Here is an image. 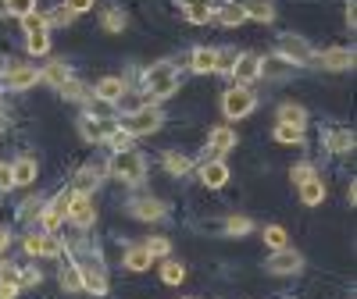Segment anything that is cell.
Instances as JSON below:
<instances>
[{
    "label": "cell",
    "mask_w": 357,
    "mask_h": 299,
    "mask_svg": "<svg viewBox=\"0 0 357 299\" xmlns=\"http://www.w3.org/2000/svg\"><path fill=\"white\" fill-rule=\"evenodd\" d=\"M143 89H146V97H151V100L172 97L175 89H178V72H175V65H172V61L151 65V68L143 72Z\"/></svg>",
    "instance_id": "1"
},
{
    "label": "cell",
    "mask_w": 357,
    "mask_h": 299,
    "mask_svg": "<svg viewBox=\"0 0 357 299\" xmlns=\"http://www.w3.org/2000/svg\"><path fill=\"white\" fill-rule=\"evenodd\" d=\"M107 171L118 178V182H143L146 175V157L139 154V150H118V154L111 157Z\"/></svg>",
    "instance_id": "2"
},
{
    "label": "cell",
    "mask_w": 357,
    "mask_h": 299,
    "mask_svg": "<svg viewBox=\"0 0 357 299\" xmlns=\"http://www.w3.org/2000/svg\"><path fill=\"white\" fill-rule=\"evenodd\" d=\"M161 118H165V114H161L158 107H136L132 114L122 118V125H118V129L129 132V136H151V132L161 129Z\"/></svg>",
    "instance_id": "3"
},
{
    "label": "cell",
    "mask_w": 357,
    "mask_h": 299,
    "mask_svg": "<svg viewBox=\"0 0 357 299\" xmlns=\"http://www.w3.org/2000/svg\"><path fill=\"white\" fill-rule=\"evenodd\" d=\"M254 107H257V97H254V89L250 86H232V89H225V97H222V111H225V118H247V114H254Z\"/></svg>",
    "instance_id": "4"
},
{
    "label": "cell",
    "mask_w": 357,
    "mask_h": 299,
    "mask_svg": "<svg viewBox=\"0 0 357 299\" xmlns=\"http://www.w3.org/2000/svg\"><path fill=\"white\" fill-rule=\"evenodd\" d=\"M68 221L75 228H89L97 221V207L89 193H68Z\"/></svg>",
    "instance_id": "5"
},
{
    "label": "cell",
    "mask_w": 357,
    "mask_h": 299,
    "mask_svg": "<svg viewBox=\"0 0 357 299\" xmlns=\"http://www.w3.org/2000/svg\"><path fill=\"white\" fill-rule=\"evenodd\" d=\"M279 61H286V65H311L314 61V50L301 36H282L279 40Z\"/></svg>",
    "instance_id": "6"
},
{
    "label": "cell",
    "mask_w": 357,
    "mask_h": 299,
    "mask_svg": "<svg viewBox=\"0 0 357 299\" xmlns=\"http://www.w3.org/2000/svg\"><path fill=\"white\" fill-rule=\"evenodd\" d=\"M25 253L29 257H61L65 246H61V239H57L54 232H36V235L25 239Z\"/></svg>",
    "instance_id": "7"
},
{
    "label": "cell",
    "mask_w": 357,
    "mask_h": 299,
    "mask_svg": "<svg viewBox=\"0 0 357 299\" xmlns=\"http://www.w3.org/2000/svg\"><path fill=\"white\" fill-rule=\"evenodd\" d=\"M264 267H268L272 275H296V271L304 267V257L296 253V250H289V246H286V250H272V260H268Z\"/></svg>",
    "instance_id": "8"
},
{
    "label": "cell",
    "mask_w": 357,
    "mask_h": 299,
    "mask_svg": "<svg viewBox=\"0 0 357 299\" xmlns=\"http://www.w3.org/2000/svg\"><path fill=\"white\" fill-rule=\"evenodd\" d=\"M36 82H40V72L33 65H8L4 68V86L8 89H18L22 93V89H33Z\"/></svg>",
    "instance_id": "9"
},
{
    "label": "cell",
    "mask_w": 357,
    "mask_h": 299,
    "mask_svg": "<svg viewBox=\"0 0 357 299\" xmlns=\"http://www.w3.org/2000/svg\"><path fill=\"white\" fill-rule=\"evenodd\" d=\"M261 68H264V61H261L257 54H240V57H236V65H232L236 86H250V82L261 75Z\"/></svg>",
    "instance_id": "10"
},
{
    "label": "cell",
    "mask_w": 357,
    "mask_h": 299,
    "mask_svg": "<svg viewBox=\"0 0 357 299\" xmlns=\"http://www.w3.org/2000/svg\"><path fill=\"white\" fill-rule=\"evenodd\" d=\"M65 218H68V193H57V196L50 200V207H47V211L40 214V221H43V232H57Z\"/></svg>",
    "instance_id": "11"
},
{
    "label": "cell",
    "mask_w": 357,
    "mask_h": 299,
    "mask_svg": "<svg viewBox=\"0 0 357 299\" xmlns=\"http://www.w3.org/2000/svg\"><path fill=\"white\" fill-rule=\"evenodd\" d=\"M79 271H82V289L86 292H93V296H104L107 292V271H104V267L93 260V264H79Z\"/></svg>",
    "instance_id": "12"
},
{
    "label": "cell",
    "mask_w": 357,
    "mask_h": 299,
    "mask_svg": "<svg viewBox=\"0 0 357 299\" xmlns=\"http://www.w3.org/2000/svg\"><path fill=\"white\" fill-rule=\"evenodd\" d=\"M126 93H129V86H126L122 79H114V75L100 79V82H97V89H93V97H97V100H104V104H118Z\"/></svg>",
    "instance_id": "13"
},
{
    "label": "cell",
    "mask_w": 357,
    "mask_h": 299,
    "mask_svg": "<svg viewBox=\"0 0 357 299\" xmlns=\"http://www.w3.org/2000/svg\"><path fill=\"white\" fill-rule=\"evenodd\" d=\"M200 182H204L207 189H222V186L229 182L225 161H204V164H200Z\"/></svg>",
    "instance_id": "14"
},
{
    "label": "cell",
    "mask_w": 357,
    "mask_h": 299,
    "mask_svg": "<svg viewBox=\"0 0 357 299\" xmlns=\"http://www.w3.org/2000/svg\"><path fill=\"white\" fill-rule=\"evenodd\" d=\"M318 65L329 68V72H343V68L354 65V50H350V47H333V50H325V54L318 57Z\"/></svg>",
    "instance_id": "15"
},
{
    "label": "cell",
    "mask_w": 357,
    "mask_h": 299,
    "mask_svg": "<svg viewBox=\"0 0 357 299\" xmlns=\"http://www.w3.org/2000/svg\"><path fill=\"white\" fill-rule=\"evenodd\" d=\"M129 214H132V218H139V221H158V218H165V214H168V207H165L161 200H132Z\"/></svg>",
    "instance_id": "16"
},
{
    "label": "cell",
    "mask_w": 357,
    "mask_h": 299,
    "mask_svg": "<svg viewBox=\"0 0 357 299\" xmlns=\"http://www.w3.org/2000/svg\"><path fill=\"white\" fill-rule=\"evenodd\" d=\"M114 129V122H97V118H79V132H82V139H89V143H104V136Z\"/></svg>",
    "instance_id": "17"
},
{
    "label": "cell",
    "mask_w": 357,
    "mask_h": 299,
    "mask_svg": "<svg viewBox=\"0 0 357 299\" xmlns=\"http://www.w3.org/2000/svg\"><path fill=\"white\" fill-rule=\"evenodd\" d=\"M36 171H40V164H36L33 157H18V161L11 164V178H15V186H29V182H36Z\"/></svg>",
    "instance_id": "18"
},
{
    "label": "cell",
    "mask_w": 357,
    "mask_h": 299,
    "mask_svg": "<svg viewBox=\"0 0 357 299\" xmlns=\"http://www.w3.org/2000/svg\"><path fill=\"white\" fill-rule=\"evenodd\" d=\"M243 15L261 22V25H268L275 18V8H272V0H243Z\"/></svg>",
    "instance_id": "19"
},
{
    "label": "cell",
    "mask_w": 357,
    "mask_h": 299,
    "mask_svg": "<svg viewBox=\"0 0 357 299\" xmlns=\"http://www.w3.org/2000/svg\"><path fill=\"white\" fill-rule=\"evenodd\" d=\"M215 18H218L222 25H229V29H236L240 22H247V15H243V0H225Z\"/></svg>",
    "instance_id": "20"
},
{
    "label": "cell",
    "mask_w": 357,
    "mask_h": 299,
    "mask_svg": "<svg viewBox=\"0 0 357 299\" xmlns=\"http://www.w3.org/2000/svg\"><path fill=\"white\" fill-rule=\"evenodd\" d=\"M183 15H186L193 25H207V22L215 18V11H211V4H207V0H186Z\"/></svg>",
    "instance_id": "21"
},
{
    "label": "cell",
    "mask_w": 357,
    "mask_h": 299,
    "mask_svg": "<svg viewBox=\"0 0 357 299\" xmlns=\"http://www.w3.org/2000/svg\"><path fill=\"white\" fill-rule=\"evenodd\" d=\"M57 278H61V289H65V292H82V271H79L75 260H65V264H61V275H57Z\"/></svg>",
    "instance_id": "22"
},
{
    "label": "cell",
    "mask_w": 357,
    "mask_h": 299,
    "mask_svg": "<svg viewBox=\"0 0 357 299\" xmlns=\"http://www.w3.org/2000/svg\"><path fill=\"white\" fill-rule=\"evenodd\" d=\"M190 68H193L197 75H211V72H215V50H211V47H197L193 57H190Z\"/></svg>",
    "instance_id": "23"
},
{
    "label": "cell",
    "mask_w": 357,
    "mask_h": 299,
    "mask_svg": "<svg viewBox=\"0 0 357 299\" xmlns=\"http://www.w3.org/2000/svg\"><path fill=\"white\" fill-rule=\"evenodd\" d=\"M68 79H72V68H68L65 61H54L47 72H40V82H47V86H54V89H61Z\"/></svg>",
    "instance_id": "24"
},
{
    "label": "cell",
    "mask_w": 357,
    "mask_h": 299,
    "mask_svg": "<svg viewBox=\"0 0 357 299\" xmlns=\"http://www.w3.org/2000/svg\"><path fill=\"white\" fill-rule=\"evenodd\" d=\"M325 146H329L333 154H347V150H354V132H350V129H333V132H325Z\"/></svg>",
    "instance_id": "25"
},
{
    "label": "cell",
    "mask_w": 357,
    "mask_h": 299,
    "mask_svg": "<svg viewBox=\"0 0 357 299\" xmlns=\"http://www.w3.org/2000/svg\"><path fill=\"white\" fill-rule=\"evenodd\" d=\"M207 143H211L218 154H229V150L236 146V132L229 129V125H218V129H211L207 132Z\"/></svg>",
    "instance_id": "26"
},
{
    "label": "cell",
    "mask_w": 357,
    "mask_h": 299,
    "mask_svg": "<svg viewBox=\"0 0 357 299\" xmlns=\"http://www.w3.org/2000/svg\"><path fill=\"white\" fill-rule=\"evenodd\" d=\"M301 200H304L307 207H318V203L325 200V186H321L318 175H311L307 182H301Z\"/></svg>",
    "instance_id": "27"
},
{
    "label": "cell",
    "mask_w": 357,
    "mask_h": 299,
    "mask_svg": "<svg viewBox=\"0 0 357 299\" xmlns=\"http://www.w3.org/2000/svg\"><path fill=\"white\" fill-rule=\"evenodd\" d=\"M272 136H275V143H282V146H304V129L286 125V122H279Z\"/></svg>",
    "instance_id": "28"
},
{
    "label": "cell",
    "mask_w": 357,
    "mask_h": 299,
    "mask_svg": "<svg viewBox=\"0 0 357 299\" xmlns=\"http://www.w3.org/2000/svg\"><path fill=\"white\" fill-rule=\"evenodd\" d=\"M279 122L304 129V125H307V111H304L301 104H282V107H279Z\"/></svg>",
    "instance_id": "29"
},
{
    "label": "cell",
    "mask_w": 357,
    "mask_h": 299,
    "mask_svg": "<svg viewBox=\"0 0 357 299\" xmlns=\"http://www.w3.org/2000/svg\"><path fill=\"white\" fill-rule=\"evenodd\" d=\"M264 246H268V250H286V246H289L286 228H282V225H268V228H264Z\"/></svg>",
    "instance_id": "30"
},
{
    "label": "cell",
    "mask_w": 357,
    "mask_h": 299,
    "mask_svg": "<svg viewBox=\"0 0 357 299\" xmlns=\"http://www.w3.org/2000/svg\"><path fill=\"white\" fill-rule=\"evenodd\" d=\"M151 253H146V246H132L129 253H126V267L129 271H146V267H151Z\"/></svg>",
    "instance_id": "31"
},
{
    "label": "cell",
    "mask_w": 357,
    "mask_h": 299,
    "mask_svg": "<svg viewBox=\"0 0 357 299\" xmlns=\"http://www.w3.org/2000/svg\"><path fill=\"white\" fill-rule=\"evenodd\" d=\"M165 168H168V175H186V171L193 168V161H190L186 154H175V150H168V154H165Z\"/></svg>",
    "instance_id": "32"
},
{
    "label": "cell",
    "mask_w": 357,
    "mask_h": 299,
    "mask_svg": "<svg viewBox=\"0 0 357 299\" xmlns=\"http://www.w3.org/2000/svg\"><path fill=\"white\" fill-rule=\"evenodd\" d=\"M126 11H118V8H111V11H104V18H100V25H104V33H122L126 29Z\"/></svg>",
    "instance_id": "33"
},
{
    "label": "cell",
    "mask_w": 357,
    "mask_h": 299,
    "mask_svg": "<svg viewBox=\"0 0 357 299\" xmlns=\"http://www.w3.org/2000/svg\"><path fill=\"white\" fill-rule=\"evenodd\" d=\"M161 278H165V285H183V282H186V267L175 264V260H168V264L161 267Z\"/></svg>",
    "instance_id": "34"
},
{
    "label": "cell",
    "mask_w": 357,
    "mask_h": 299,
    "mask_svg": "<svg viewBox=\"0 0 357 299\" xmlns=\"http://www.w3.org/2000/svg\"><path fill=\"white\" fill-rule=\"evenodd\" d=\"M25 47H29V54H47V50H50V36H47V29H40V33H29Z\"/></svg>",
    "instance_id": "35"
},
{
    "label": "cell",
    "mask_w": 357,
    "mask_h": 299,
    "mask_svg": "<svg viewBox=\"0 0 357 299\" xmlns=\"http://www.w3.org/2000/svg\"><path fill=\"white\" fill-rule=\"evenodd\" d=\"M100 182V168L97 164H86L79 171V193H89V186H97Z\"/></svg>",
    "instance_id": "36"
},
{
    "label": "cell",
    "mask_w": 357,
    "mask_h": 299,
    "mask_svg": "<svg viewBox=\"0 0 357 299\" xmlns=\"http://www.w3.org/2000/svg\"><path fill=\"white\" fill-rule=\"evenodd\" d=\"M236 50H215V72H222V75H232V65H236Z\"/></svg>",
    "instance_id": "37"
},
{
    "label": "cell",
    "mask_w": 357,
    "mask_h": 299,
    "mask_svg": "<svg viewBox=\"0 0 357 299\" xmlns=\"http://www.w3.org/2000/svg\"><path fill=\"white\" fill-rule=\"evenodd\" d=\"M129 139H132V136H129V132H122L118 125H114V129H111V132L104 136V143H107V146L114 150V154H118V150H129Z\"/></svg>",
    "instance_id": "38"
},
{
    "label": "cell",
    "mask_w": 357,
    "mask_h": 299,
    "mask_svg": "<svg viewBox=\"0 0 357 299\" xmlns=\"http://www.w3.org/2000/svg\"><path fill=\"white\" fill-rule=\"evenodd\" d=\"M225 228H229V235H247V232L254 228V221H250L247 214H232V218L225 221Z\"/></svg>",
    "instance_id": "39"
},
{
    "label": "cell",
    "mask_w": 357,
    "mask_h": 299,
    "mask_svg": "<svg viewBox=\"0 0 357 299\" xmlns=\"http://www.w3.org/2000/svg\"><path fill=\"white\" fill-rule=\"evenodd\" d=\"M146 253H151V257H168L172 253V243H168V239L165 235H154V239H146Z\"/></svg>",
    "instance_id": "40"
},
{
    "label": "cell",
    "mask_w": 357,
    "mask_h": 299,
    "mask_svg": "<svg viewBox=\"0 0 357 299\" xmlns=\"http://www.w3.org/2000/svg\"><path fill=\"white\" fill-rule=\"evenodd\" d=\"M4 11L8 15H29V11H36V0H4Z\"/></svg>",
    "instance_id": "41"
},
{
    "label": "cell",
    "mask_w": 357,
    "mask_h": 299,
    "mask_svg": "<svg viewBox=\"0 0 357 299\" xmlns=\"http://www.w3.org/2000/svg\"><path fill=\"white\" fill-rule=\"evenodd\" d=\"M61 93H65L68 100H86V97H89V93H86V86H82V82H75V79H68V82L61 86Z\"/></svg>",
    "instance_id": "42"
},
{
    "label": "cell",
    "mask_w": 357,
    "mask_h": 299,
    "mask_svg": "<svg viewBox=\"0 0 357 299\" xmlns=\"http://www.w3.org/2000/svg\"><path fill=\"white\" fill-rule=\"evenodd\" d=\"M22 29L25 33H40V29H47V22H43V15L29 11V15H22Z\"/></svg>",
    "instance_id": "43"
},
{
    "label": "cell",
    "mask_w": 357,
    "mask_h": 299,
    "mask_svg": "<svg viewBox=\"0 0 357 299\" xmlns=\"http://www.w3.org/2000/svg\"><path fill=\"white\" fill-rule=\"evenodd\" d=\"M40 271L36 267H25V271H18V289H33V285H40Z\"/></svg>",
    "instance_id": "44"
},
{
    "label": "cell",
    "mask_w": 357,
    "mask_h": 299,
    "mask_svg": "<svg viewBox=\"0 0 357 299\" xmlns=\"http://www.w3.org/2000/svg\"><path fill=\"white\" fill-rule=\"evenodd\" d=\"M72 18H75V15H72L68 8H57V11H50V15H47L43 22H47V29H50V25H68Z\"/></svg>",
    "instance_id": "45"
},
{
    "label": "cell",
    "mask_w": 357,
    "mask_h": 299,
    "mask_svg": "<svg viewBox=\"0 0 357 299\" xmlns=\"http://www.w3.org/2000/svg\"><path fill=\"white\" fill-rule=\"evenodd\" d=\"M289 175H293V182H296V186H301V182H307V178L314 175V168H311V164H296V168H293Z\"/></svg>",
    "instance_id": "46"
},
{
    "label": "cell",
    "mask_w": 357,
    "mask_h": 299,
    "mask_svg": "<svg viewBox=\"0 0 357 299\" xmlns=\"http://www.w3.org/2000/svg\"><path fill=\"white\" fill-rule=\"evenodd\" d=\"M15 189V178H11V164H0V193Z\"/></svg>",
    "instance_id": "47"
},
{
    "label": "cell",
    "mask_w": 357,
    "mask_h": 299,
    "mask_svg": "<svg viewBox=\"0 0 357 299\" xmlns=\"http://www.w3.org/2000/svg\"><path fill=\"white\" fill-rule=\"evenodd\" d=\"M65 8H68L72 15H82V11L93 8V0H65Z\"/></svg>",
    "instance_id": "48"
},
{
    "label": "cell",
    "mask_w": 357,
    "mask_h": 299,
    "mask_svg": "<svg viewBox=\"0 0 357 299\" xmlns=\"http://www.w3.org/2000/svg\"><path fill=\"white\" fill-rule=\"evenodd\" d=\"M0 282H8V285H18V271H15V267H0Z\"/></svg>",
    "instance_id": "49"
},
{
    "label": "cell",
    "mask_w": 357,
    "mask_h": 299,
    "mask_svg": "<svg viewBox=\"0 0 357 299\" xmlns=\"http://www.w3.org/2000/svg\"><path fill=\"white\" fill-rule=\"evenodd\" d=\"M18 296V285H8V282H0V299H15Z\"/></svg>",
    "instance_id": "50"
},
{
    "label": "cell",
    "mask_w": 357,
    "mask_h": 299,
    "mask_svg": "<svg viewBox=\"0 0 357 299\" xmlns=\"http://www.w3.org/2000/svg\"><path fill=\"white\" fill-rule=\"evenodd\" d=\"M8 246H11V232H8V228H0V257L8 253Z\"/></svg>",
    "instance_id": "51"
},
{
    "label": "cell",
    "mask_w": 357,
    "mask_h": 299,
    "mask_svg": "<svg viewBox=\"0 0 357 299\" xmlns=\"http://www.w3.org/2000/svg\"><path fill=\"white\" fill-rule=\"evenodd\" d=\"M354 22H357V15H354V0H350V4H347V25L354 29Z\"/></svg>",
    "instance_id": "52"
},
{
    "label": "cell",
    "mask_w": 357,
    "mask_h": 299,
    "mask_svg": "<svg viewBox=\"0 0 357 299\" xmlns=\"http://www.w3.org/2000/svg\"><path fill=\"white\" fill-rule=\"evenodd\" d=\"M0 11H4V0H0Z\"/></svg>",
    "instance_id": "53"
}]
</instances>
